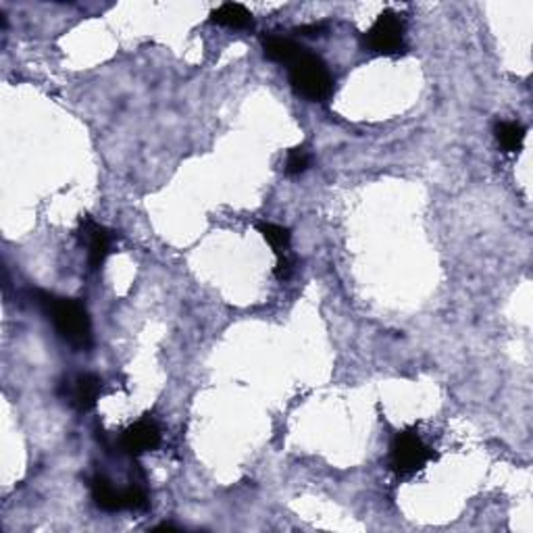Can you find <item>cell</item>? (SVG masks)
<instances>
[{
  "instance_id": "obj_12",
  "label": "cell",
  "mask_w": 533,
  "mask_h": 533,
  "mask_svg": "<svg viewBox=\"0 0 533 533\" xmlns=\"http://www.w3.org/2000/svg\"><path fill=\"white\" fill-rule=\"evenodd\" d=\"M257 230L261 236L266 240V244L275 250L277 257L290 255V242H292V233L288 227L277 225V224H266V221H261L257 224Z\"/></svg>"
},
{
  "instance_id": "obj_5",
  "label": "cell",
  "mask_w": 533,
  "mask_h": 533,
  "mask_svg": "<svg viewBox=\"0 0 533 533\" xmlns=\"http://www.w3.org/2000/svg\"><path fill=\"white\" fill-rule=\"evenodd\" d=\"M158 446H161V429H158L155 419L150 417H144L130 425L122 436V448L123 453H128L130 456L152 453V450H157Z\"/></svg>"
},
{
  "instance_id": "obj_9",
  "label": "cell",
  "mask_w": 533,
  "mask_h": 533,
  "mask_svg": "<svg viewBox=\"0 0 533 533\" xmlns=\"http://www.w3.org/2000/svg\"><path fill=\"white\" fill-rule=\"evenodd\" d=\"M211 21L227 30H250L255 25L252 13L244 4L225 3L211 13Z\"/></svg>"
},
{
  "instance_id": "obj_11",
  "label": "cell",
  "mask_w": 533,
  "mask_h": 533,
  "mask_svg": "<svg viewBox=\"0 0 533 533\" xmlns=\"http://www.w3.org/2000/svg\"><path fill=\"white\" fill-rule=\"evenodd\" d=\"M494 136H496L500 148H503L506 155H517V152L523 148L528 130L519 122H500L496 123V128H494Z\"/></svg>"
},
{
  "instance_id": "obj_1",
  "label": "cell",
  "mask_w": 533,
  "mask_h": 533,
  "mask_svg": "<svg viewBox=\"0 0 533 533\" xmlns=\"http://www.w3.org/2000/svg\"><path fill=\"white\" fill-rule=\"evenodd\" d=\"M36 302L47 313L59 338L75 351H88L92 346V323L84 304L75 298L55 296L48 292H36Z\"/></svg>"
},
{
  "instance_id": "obj_10",
  "label": "cell",
  "mask_w": 533,
  "mask_h": 533,
  "mask_svg": "<svg viewBox=\"0 0 533 533\" xmlns=\"http://www.w3.org/2000/svg\"><path fill=\"white\" fill-rule=\"evenodd\" d=\"M90 492H92L94 504H97L100 511L105 512L125 511L123 490H117V487L113 486L109 479L103 478V475H97V478L90 481Z\"/></svg>"
},
{
  "instance_id": "obj_3",
  "label": "cell",
  "mask_w": 533,
  "mask_h": 533,
  "mask_svg": "<svg viewBox=\"0 0 533 533\" xmlns=\"http://www.w3.org/2000/svg\"><path fill=\"white\" fill-rule=\"evenodd\" d=\"M436 459V453L415 429L398 431L390 444V469L398 478H410L423 471L429 461Z\"/></svg>"
},
{
  "instance_id": "obj_2",
  "label": "cell",
  "mask_w": 533,
  "mask_h": 533,
  "mask_svg": "<svg viewBox=\"0 0 533 533\" xmlns=\"http://www.w3.org/2000/svg\"><path fill=\"white\" fill-rule=\"evenodd\" d=\"M290 84L298 97L310 103H327L334 97V75L321 56L304 50L294 65L288 67Z\"/></svg>"
},
{
  "instance_id": "obj_8",
  "label": "cell",
  "mask_w": 533,
  "mask_h": 533,
  "mask_svg": "<svg viewBox=\"0 0 533 533\" xmlns=\"http://www.w3.org/2000/svg\"><path fill=\"white\" fill-rule=\"evenodd\" d=\"M263 50H265V56L271 63L290 67V65H294L298 59H300V55L307 48H304L302 44L292 40V38L266 34V36H263Z\"/></svg>"
},
{
  "instance_id": "obj_4",
  "label": "cell",
  "mask_w": 533,
  "mask_h": 533,
  "mask_svg": "<svg viewBox=\"0 0 533 533\" xmlns=\"http://www.w3.org/2000/svg\"><path fill=\"white\" fill-rule=\"evenodd\" d=\"M365 48L373 55L396 56L406 50L404 19L394 11H384L365 34Z\"/></svg>"
},
{
  "instance_id": "obj_13",
  "label": "cell",
  "mask_w": 533,
  "mask_h": 533,
  "mask_svg": "<svg viewBox=\"0 0 533 533\" xmlns=\"http://www.w3.org/2000/svg\"><path fill=\"white\" fill-rule=\"evenodd\" d=\"M310 165V152L304 148V146H296L288 152V158H285V173L290 177H296L304 173Z\"/></svg>"
},
{
  "instance_id": "obj_7",
  "label": "cell",
  "mask_w": 533,
  "mask_h": 533,
  "mask_svg": "<svg viewBox=\"0 0 533 533\" xmlns=\"http://www.w3.org/2000/svg\"><path fill=\"white\" fill-rule=\"evenodd\" d=\"M100 392H103V382L100 377L92 376V373H84L78 376L69 385V402L73 404V409L78 412H90L97 406Z\"/></svg>"
},
{
  "instance_id": "obj_14",
  "label": "cell",
  "mask_w": 533,
  "mask_h": 533,
  "mask_svg": "<svg viewBox=\"0 0 533 533\" xmlns=\"http://www.w3.org/2000/svg\"><path fill=\"white\" fill-rule=\"evenodd\" d=\"M300 36H309V38H317V36H323V31H326V25L321 23H313V25H302V28L296 30Z\"/></svg>"
},
{
  "instance_id": "obj_6",
  "label": "cell",
  "mask_w": 533,
  "mask_h": 533,
  "mask_svg": "<svg viewBox=\"0 0 533 533\" xmlns=\"http://www.w3.org/2000/svg\"><path fill=\"white\" fill-rule=\"evenodd\" d=\"M81 238H84L88 244V261H90V266L94 271L100 269V266L105 265L106 257L111 255L113 242L117 240L115 232L98 225L97 221H92L90 217H84L81 219Z\"/></svg>"
}]
</instances>
